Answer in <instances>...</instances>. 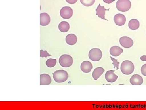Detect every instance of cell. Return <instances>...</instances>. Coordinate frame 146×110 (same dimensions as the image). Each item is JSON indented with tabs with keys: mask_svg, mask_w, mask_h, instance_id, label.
Wrapping results in <instances>:
<instances>
[{
	"mask_svg": "<svg viewBox=\"0 0 146 110\" xmlns=\"http://www.w3.org/2000/svg\"><path fill=\"white\" fill-rule=\"evenodd\" d=\"M53 78L57 83L64 82L68 80L69 75L67 71L64 70H58L53 73Z\"/></svg>",
	"mask_w": 146,
	"mask_h": 110,
	"instance_id": "obj_1",
	"label": "cell"
},
{
	"mask_svg": "<svg viewBox=\"0 0 146 110\" xmlns=\"http://www.w3.org/2000/svg\"><path fill=\"white\" fill-rule=\"evenodd\" d=\"M134 64L129 60H125L121 64V70L123 74L129 75L133 73L134 70Z\"/></svg>",
	"mask_w": 146,
	"mask_h": 110,
	"instance_id": "obj_2",
	"label": "cell"
},
{
	"mask_svg": "<svg viewBox=\"0 0 146 110\" xmlns=\"http://www.w3.org/2000/svg\"><path fill=\"white\" fill-rule=\"evenodd\" d=\"M117 9L122 12H126L130 9L131 2L129 0H118L116 3Z\"/></svg>",
	"mask_w": 146,
	"mask_h": 110,
	"instance_id": "obj_3",
	"label": "cell"
},
{
	"mask_svg": "<svg viewBox=\"0 0 146 110\" xmlns=\"http://www.w3.org/2000/svg\"><path fill=\"white\" fill-rule=\"evenodd\" d=\"M73 58L70 55L64 54L60 56L59 59V63L62 67L68 68L72 65Z\"/></svg>",
	"mask_w": 146,
	"mask_h": 110,
	"instance_id": "obj_4",
	"label": "cell"
},
{
	"mask_svg": "<svg viewBox=\"0 0 146 110\" xmlns=\"http://www.w3.org/2000/svg\"><path fill=\"white\" fill-rule=\"evenodd\" d=\"M102 56V53L101 50L98 48H93L89 52V59L93 61H99Z\"/></svg>",
	"mask_w": 146,
	"mask_h": 110,
	"instance_id": "obj_5",
	"label": "cell"
},
{
	"mask_svg": "<svg viewBox=\"0 0 146 110\" xmlns=\"http://www.w3.org/2000/svg\"><path fill=\"white\" fill-rule=\"evenodd\" d=\"M119 43L121 46L126 49L131 48L133 46V40L128 36H123L120 38Z\"/></svg>",
	"mask_w": 146,
	"mask_h": 110,
	"instance_id": "obj_6",
	"label": "cell"
},
{
	"mask_svg": "<svg viewBox=\"0 0 146 110\" xmlns=\"http://www.w3.org/2000/svg\"><path fill=\"white\" fill-rule=\"evenodd\" d=\"M60 16L64 19H69L72 16L73 9L70 7L65 6L60 10Z\"/></svg>",
	"mask_w": 146,
	"mask_h": 110,
	"instance_id": "obj_7",
	"label": "cell"
},
{
	"mask_svg": "<svg viewBox=\"0 0 146 110\" xmlns=\"http://www.w3.org/2000/svg\"><path fill=\"white\" fill-rule=\"evenodd\" d=\"M114 22L117 25L121 26L125 24L126 19L125 15L121 13H118L114 16Z\"/></svg>",
	"mask_w": 146,
	"mask_h": 110,
	"instance_id": "obj_8",
	"label": "cell"
},
{
	"mask_svg": "<svg viewBox=\"0 0 146 110\" xmlns=\"http://www.w3.org/2000/svg\"><path fill=\"white\" fill-rule=\"evenodd\" d=\"M129 82L133 85H141L143 82V79L142 76L138 74H134L131 76Z\"/></svg>",
	"mask_w": 146,
	"mask_h": 110,
	"instance_id": "obj_9",
	"label": "cell"
},
{
	"mask_svg": "<svg viewBox=\"0 0 146 110\" xmlns=\"http://www.w3.org/2000/svg\"><path fill=\"white\" fill-rule=\"evenodd\" d=\"M115 72L114 70H109L106 73L105 77L108 82L113 83L117 80L118 76L115 74Z\"/></svg>",
	"mask_w": 146,
	"mask_h": 110,
	"instance_id": "obj_10",
	"label": "cell"
},
{
	"mask_svg": "<svg viewBox=\"0 0 146 110\" xmlns=\"http://www.w3.org/2000/svg\"><path fill=\"white\" fill-rule=\"evenodd\" d=\"M93 68L92 63L89 61H84L80 65V69L82 72L85 73H89L91 72Z\"/></svg>",
	"mask_w": 146,
	"mask_h": 110,
	"instance_id": "obj_11",
	"label": "cell"
},
{
	"mask_svg": "<svg viewBox=\"0 0 146 110\" xmlns=\"http://www.w3.org/2000/svg\"><path fill=\"white\" fill-rule=\"evenodd\" d=\"M109 10L110 8L108 9H106L105 8L104 6H102L100 4L97 7L96 9V14L98 15L99 18H102L103 20H106V21H108V20L106 19L105 15L106 11Z\"/></svg>",
	"mask_w": 146,
	"mask_h": 110,
	"instance_id": "obj_12",
	"label": "cell"
},
{
	"mask_svg": "<svg viewBox=\"0 0 146 110\" xmlns=\"http://www.w3.org/2000/svg\"><path fill=\"white\" fill-rule=\"evenodd\" d=\"M50 22V17L46 13H40V25L42 26H45L49 24Z\"/></svg>",
	"mask_w": 146,
	"mask_h": 110,
	"instance_id": "obj_13",
	"label": "cell"
},
{
	"mask_svg": "<svg viewBox=\"0 0 146 110\" xmlns=\"http://www.w3.org/2000/svg\"><path fill=\"white\" fill-rule=\"evenodd\" d=\"M52 79L48 74L43 73L40 75V85H48L51 83Z\"/></svg>",
	"mask_w": 146,
	"mask_h": 110,
	"instance_id": "obj_14",
	"label": "cell"
},
{
	"mask_svg": "<svg viewBox=\"0 0 146 110\" xmlns=\"http://www.w3.org/2000/svg\"><path fill=\"white\" fill-rule=\"evenodd\" d=\"M123 52V50L119 47L117 46H113L110 48V53L113 56L117 57Z\"/></svg>",
	"mask_w": 146,
	"mask_h": 110,
	"instance_id": "obj_15",
	"label": "cell"
},
{
	"mask_svg": "<svg viewBox=\"0 0 146 110\" xmlns=\"http://www.w3.org/2000/svg\"><path fill=\"white\" fill-rule=\"evenodd\" d=\"M77 37L75 34H69L66 36V43L70 45H74L77 42Z\"/></svg>",
	"mask_w": 146,
	"mask_h": 110,
	"instance_id": "obj_16",
	"label": "cell"
},
{
	"mask_svg": "<svg viewBox=\"0 0 146 110\" xmlns=\"http://www.w3.org/2000/svg\"><path fill=\"white\" fill-rule=\"evenodd\" d=\"M105 70L102 67H97L94 69L92 73V77L95 80H97L104 73Z\"/></svg>",
	"mask_w": 146,
	"mask_h": 110,
	"instance_id": "obj_17",
	"label": "cell"
},
{
	"mask_svg": "<svg viewBox=\"0 0 146 110\" xmlns=\"http://www.w3.org/2000/svg\"><path fill=\"white\" fill-rule=\"evenodd\" d=\"M58 30L62 32H67L70 28V25L66 21H62L60 22L58 26Z\"/></svg>",
	"mask_w": 146,
	"mask_h": 110,
	"instance_id": "obj_18",
	"label": "cell"
},
{
	"mask_svg": "<svg viewBox=\"0 0 146 110\" xmlns=\"http://www.w3.org/2000/svg\"><path fill=\"white\" fill-rule=\"evenodd\" d=\"M128 26L130 30H136L140 27V23L137 19H131L129 22Z\"/></svg>",
	"mask_w": 146,
	"mask_h": 110,
	"instance_id": "obj_19",
	"label": "cell"
},
{
	"mask_svg": "<svg viewBox=\"0 0 146 110\" xmlns=\"http://www.w3.org/2000/svg\"><path fill=\"white\" fill-rule=\"evenodd\" d=\"M56 60L52 58L48 59L46 62V65L47 66V67L49 68L54 67L56 64Z\"/></svg>",
	"mask_w": 146,
	"mask_h": 110,
	"instance_id": "obj_20",
	"label": "cell"
},
{
	"mask_svg": "<svg viewBox=\"0 0 146 110\" xmlns=\"http://www.w3.org/2000/svg\"><path fill=\"white\" fill-rule=\"evenodd\" d=\"M96 0H80L82 4L84 6L90 7L94 4Z\"/></svg>",
	"mask_w": 146,
	"mask_h": 110,
	"instance_id": "obj_21",
	"label": "cell"
},
{
	"mask_svg": "<svg viewBox=\"0 0 146 110\" xmlns=\"http://www.w3.org/2000/svg\"><path fill=\"white\" fill-rule=\"evenodd\" d=\"M110 59L112 61V64L114 66V68L115 67L117 68V70H118L119 68V62L117 60L115 59L112 57L110 56Z\"/></svg>",
	"mask_w": 146,
	"mask_h": 110,
	"instance_id": "obj_22",
	"label": "cell"
},
{
	"mask_svg": "<svg viewBox=\"0 0 146 110\" xmlns=\"http://www.w3.org/2000/svg\"><path fill=\"white\" fill-rule=\"evenodd\" d=\"M46 51H44L43 50H40V56L42 58H46L47 57L51 56Z\"/></svg>",
	"mask_w": 146,
	"mask_h": 110,
	"instance_id": "obj_23",
	"label": "cell"
},
{
	"mask_svg": "<svg viewBox=\"0 0 146 110\" xmlns=\"http://www.w3.org/2000/svg\"><path fill=\"white\" fill-rule=\"evenodd\" d=\"M141 73L144 76H146V64L142 66L141 69Z\"/></svg>",
	"mask_w": 146,
	"mask_h": 110,
	"instance_id": "obj_24",
	"label": "cell"
},
{
	"mask_svg": "<svg viewBox=\"0 0 146 110\" xmlns=\"http://www.w3.org/2000/svg\"><path fill=\"white\" fill-rule=\"evenodd\" d=\"M65 1L70 4H74L77 2L78 0H65Z\"/></svg>",
	"mask_w": 146,
	"mask_h": 110,
	"instance_id": "obj_25",
	"label": "cell"
},
{
	"mask_svg": "<svg viewBox=\"0 0 146 110\" xmlns=\"http://www.w3.org/2000/svg\"><path fill=\"white\" fill-rule=\"evenodd\" d=\"M104 3H106L108 4H110L115 1V0H103Z\"/></svg>",
	"mask_w": 146,
	"mask_h": 110,
	"instance_id": "obj_26",
	"label": "cell"
},
{
	"mask_svg": "<svg viewBox=\"0 0 146 110\" xmlns=\"http://www.w3.org/2000/svg\"><path fill=\"white\" fill-rule=\"evenodd\" d=\"M141 60L143 61H146V56H143L140 58Z\"/></svg>",
	"mask_w": 146,
	"mask_h": 110,
	"instance_id": "obj_27",
	"label": "cell"
}]
</instances>
